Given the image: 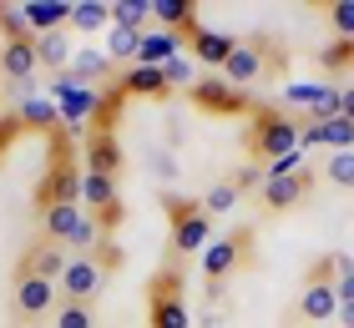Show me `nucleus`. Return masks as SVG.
I'll return each instance as SVG.
<instances>
[{"instance_id": "1", "label": "nucleus", "mask_w": 354, "mask_h": 328, "mask_svg": "<svg viewBox=\"0 0 354 328\" xmlns=\"http://www.w3.org/2000/svg\"><path fill=\"white\" fill-rule=\"evenodd\" d=\"M304 146V131L283 117V111H253V122H248V152L253 157H263V162H283V157H294Z\"/></svg>"}, {"instance_id": "2", "label": "nucleus", "mask_w": 354, "mask_h": 328, "mask_svg": "<svg viewBox=\"0 0 354 328\" xmlns=\"http://www.w3.org/2000/svg\"><path fill=\"white\" fill-rule=\"evenodd\" d=\"M167 218H172V253L187 258V253H203L207 248V212L203 202H183V197H167Z\"/></svg>"}, {"instance_id": "3", "label": "nucleus", "mask_w": 354, "mask_h": 328, "mask_svg": "<svg viewBox=\"0 0 354 328\" xmlns=\"http://www.w3.org/2000/svg\"><path fill=\"white\" fill-rule=\"evenodd\" d=\"M82 182H86V172L76 167V162H66V146L56 142V162H51V172H46L41 187H36L41 212L56 207V202H82Z\"/></svg>"}, {"instance_id": "4", "label": "nucleus", "mask_w": 354, "mask_h": 328, "mask_svg": "<svg viewBox=\"0 0 354 328\" xmlns=\"http://www.w3.org/2000/svg\"><path fill=\"white\" fill-rule=\"evenodd\" d=\"M56 283H51V278H41V273H30V268H21V273H15V318H21V323H41L46 313H56Z\"/></svg>"}, {"instance_id": "5", "label": "nucleus", "mask_w": 354, "mask_h": 328, "mask_svg": "<svg viewBox=\"0 0 354 328\" xmlns=\"http://www.w3.org/2000/svg\"><path fill=\"white\" fill-rule=\"evenodd\" d=\"M183 278L177 268L157 273L152 278V298H147V313H152V328H187V308H183Z\"/></svg>"}, {"instance_id": "6", "label": "nucleus", "mask_w": 354, "mask_h": 328, "mask_svg": "<svg viewBox=\"0 0 354 328\" xmlns=\"http://www.w3.org/2000/svg\"><path fill=\"white\" fill-rule=\"evenodd\" d=\"M248 248H253V233H248V227H233L228 238H218L213 248L203 253V283H223V278L243 262Z\"/></svg>"}, {"instance_id": "7", "label": "nucleus", "mask_w": 354, "mask_h": 328, "mask_svg": "<svg viewBox=\"0 0 354 328\" xmlns=\"http://www.w3.org/2000/svg\"><path fill=\"white\" fill-rule=\"evenodd\" d=\"M102 278H106V268L96 262V253H86V258H71L66 262V273H61V298L66 303H91L96 293H102Z\"/></svg>"}, {"instance_id": "8", "label": "nucleus", "mask_w": 354, "mask_h": 328, "mask_svg": "<svg viewBox=\"0 0 354 328\" xmlns=\"http://www.w3.org/2000/svg\"><path fill=\"white\" fill-rule=\"evenodd\" d=\"M299 318L304 323H334L339 318V288H334V278H314L309 273V283L299 293Z\"/></svg>"}, {"instance_id": "9", "label": "nucleus", "mask_w": 354, "mask_h": 328, "mask_svg": "<svg viewBox=\"0 0 354 328\" xmlns=\"http://www.w3.org/2000/svg\"><path fill=\"white\" fill-rule=\"evenodd\" d=\"M192 102H198L203 111H213V117H233V111H243V91L228 86L223 76H198Z\"/></svg>"}, {"instance_id": "10", "label": "nucleus", "mask_w": 354, "mask_h": 328, "mask_svg": "<svg viewBox=\"0 0 354 328\" xmlns=\"http://www.w3.org/2000/svg\"><path fill=\"white\" fill-rule=\"evenodd\" d=\"M183 46L187 36L183 30H142V51H137V66H172V61H183Z\"/></svg>"}, {"instance_id": "11", "label": "nucleus", "mask_w": 354, "mask_h": 328, "mask_svg": "<svg viewBox=\"0 0 354 328\" xmlns=\"http://www.w3.org/2000/svg\"><path fill=\"white\" fill-rule=\"evenodd\" d=\"M86 172H96V177H117L122 172V146H117V137H111L106 126H96L86 137Z\"/></svg>"}, {"instance_id": "12", "label": "nucleus", "mask_w": 354, "mask_h": 328, "mask_svg": "<svg viewBox=\"0 0 354 328\" xmlns=\"http://www.w3.org/2000/svg\"><path fill=\"white\" fill-rule=\"evenodd\" d=\"M309 182H314L309 167L294 172V177H268V182H263V207H268V212H288L304 192H309Z\"/></svg>"}, {"instance_id": "13", "label": "nucleus", "mask_w": 354, "mask_h": 328, "mask_svg": "<svg viewBox=\"0 0 354 328\" xmlns=\"http://www.w3.org/2000/svg\"><path fill=\"white\" fill-rule=\"evenodd\" d=\"M36 71H41L36 41H6V46H0V76H6V81H30Z\"/></svg>"}, {"instance_id": "14", "label": "nucleus", "mask_w": 354, "mask_h": 328, "mask_svg": "<svg viewBox=\"0 0 354 328\" xmlns=\"http://www.w3.org/2000/svg\"><path fill=\"white\" fill-rule=\"evenodd\" d=\"M187 46H192V56H198L203 66H218V71H223L238 41L233 36H218V30H207V26H192L187 30Z\"/></svg>"}, {"instance_id": "15", "label": "nucleus", "mask_w": 354, "mask_h": 328, "mask_svg": "<svg viewBox=\"0 0 354 328\" xmlns=\"http://www.w3.org/2000/svg\"><path fill=\"white\" fill-rule=\"evenodd\" d=\"M21 15H26L30 36H51V30H66L71 6L66 0H30V6H21Z\"/></svg>"}, {"instance_id": "16", "label": "nucleus", "mask_w": 354, "mask_h": 328, "mask_svg": "<svg viewBox=\"0 0 354 328\" xmlns=\"http://www.w3.org/2000/svg\"><path fill=\"white\" fill-rule=\"evenodd\" d=\"M86 222V207L82 202H56V207H46V242H61V248H71V238H76V227Z\"/></svg>"}, {"instance_id": "17", "label": "nucleus", "mask_w": 354, "mask_h": 328, "mask_svg": "<svg viewBox=\"0 0 354 328\" xmlns=\"http://www.w3.org/2000/svg\"><path fill=\"white\" fill-rule=\"evenodd\" d=\"M259 76H263V51L238 41L233 56H228V66H223V81H228V86H253Z\"/></svg>"}, {"instance_id": "18", "label": "nucleus", "mask_w": 354, "mask_h": 328, "mask_svg": "<svg viewBox=\"0 0 354 328\" xmlns=\"http://www.w3.org/2000/svg\"><path fill=\"white\" fill-rule=\"evenodd\" d=\"M66 262H71V253L61 248V242H36L26 258H21V268H30V273H41V278H51V283H61V273H66Z\"/></svg>"}, {"instance_id": "19", "label": "nucleus", "mask_w": 354, "mask_h": 328, "mask_svg": "<svg viewBox=\"0 0 354 328\" xmlns=\"http://www.w3.org/2000/svg\"><path fill=\"white\" fill-rule=\"evenodd\" d=\"M304 146H329V152H354V122L334 117V122H319L304 131Z\"/></svg>"}, {"instance_id": "20", "label": "nucleus", "mask_w": 354, "mask_h": 328, "mask_svg": "<svg viewBox=\"0 0 354 328\" xmlns=\"http://www.w3.org/2000/svg\"><path fill=\"white\" fill-rule=\"evenodd\" d=\"M117 91L122 96H162L167 91V71H157V66H127Z\"/></svg>"}, {"instance_id": "21", "label": "nucleus", "mask_w": 354, "mask_h": 328, "mask_svg": "<svg viewBox=\"0 0 354 328\" xmlns=\"http://www.w3.org/2000/svg\"><path fill=\"white\" fill-rule=\"evenodd\" d=\"M36 56L46 71H71V41H66V30H51V36H36Z\"/></svg>"}, {"instance_id": "22", "label": "nucleus", "mask_w": 354, "mask_h": 328, "mask_svg": "<svg viewBox=\"0 0 354 328\" xmlns=\"http://www.w3.org/2000/svg\"><path fill=\"white\" fill-rule=\"evenodd\" d=\"M71 81H82V86H86V81H106L111 76V56L106 51H91V46H82V51H76L71 56V71H66Z\"/></svg>"}, {"instance_id": "23", "label": "nucleus", "mask_w": 354, "mask_h": 328, "mask_svg": "<svg viewBox=\"0 0 354 328\" xmlns=\"http://www.w3.org/2000/svg\"><path fill=\"white\" fill-rule=\"evenodd\" d=\"M71 30H82V36H96V30L111 26V6H102V0H76L71 6Z\"/></svg>"}, {"instance_id": "24", "label": "nucleus", "mask_w": 354, "mask_h": 328, "mask_svg": "<svg viewBox=\"0 0 354 328\" xmlns=\"http://www.w3.org/2000/svg\"><path fill=\"white\" fill-rule=\"evenodd\" d=\"M192 10H198L192 0H152V15L162 21V30H183V36L198 26V15H192Z\"/></svg>"}, {"instance_id": "25", "label": "nucleus", "mask_w": 354, "mask_h": 328, "mask_svg": "<svg viewBox=\"0 0 354 328\" xmlns=\"http://www.w3.org/2000/svg\"><path fill=\"white\" fill-rule=\"evenodd\" d=\"M147 15H152V0H117V6H111V26L142 36V21H147Z\"/></svg>"}, {"instance_id": "26", "label": "nucleus", "mask_w": 354, "mask_h": 328, "mask_svg": "<svg viewBox=\"0 0 354 328\" xmlns=\"http://www.w3.org/2000/svg\"><path fill=\"white\" fill-rule=\"evenodd\" d=\"M238 197H243V192H238V182H233V177H223L218 187H207V197H203V212H207V218H218V212H233V202H238Z\"/></svg>"}, {"instance_id": "27", "label": "nucleus", "mask_w": 354, "mask_h": 328, "mask_svg": "<svg viewBox=\"0 0 354 328\" xmlns=\"http://www.w3.org/2000/svg\"><path fill=\"white\" fill-rule=\"evenodd\" d=\"M137 51H142V36H137V30H122V26H111L106 56H111V61H132V66H137Z\"/></svg>"}, {"instance_id": "28", "label": "nucleus", "mask_w": 354, "mask_h": 328, "mask_svg": "<svg viewBox=\"0 0 354 328\" xmlns=\"http://www.w3.org/2000/svg\"><path fill=\"white\" fill-rule=\"evenodd\" d=\"M324 177H329L334 187L354 192V152H329V162H324Z\"/></svg>"}, {"instance_id": "29", "label": "nucleus", "mask_w": 354, "mask_h": 328, "mask_svg": "<svg viewBox=\"0 0 354 328\" xmlns=\"http://www.w3.org/2000/svg\"><path fill=\"white\" fill-rule=\"evenodd\" d=\"M56 328H96V313H91V303H66L61 298V308H56Z\"/></svg>"}, {"instance_id": "30", "label": "nucleus", "mask_w": 354, "mask_h": 328, "mask_svg": "<svg viewBox=\"0 0 354 328\" xmlns=\"http://www.w3.org/2000/svg\"><path fill=\"white\" fill-rule=\"evenodd\" d=\"M0 36H6V41H36L30 26H26V15H21V6H15V10L0 6Z\"/></svg>"}, {"instance_id": "31", "label": "nucleus", "mask_w": 354, "mask_h": 328, "mask_svg": "<svg viewBox=\"0 0 354 328\" xmlns=\"http://www.w3.org/2000/svg\"><path fill=\"white\" fill-rule=\"evenodd\" d=\"M319 66H324V71H344V66H354V41L334 36V46H329L324 56H319Z\"/></svg>"}, {"instance_id": "32", "label": "nucleus", "mask_w": 354, "mask_h": 328, "mask_svg": "<svg viewBox=\"0 0 354 328\" xmlns=\"http://www.w3.org/2000/svg\"><path fill=\"white\" fill-rule=\"evenodd\" d=\"M329 26H334V36L354 41V0H334L329 6Z\"/></svg>"}, {"instance_id": "33", "label": "nucleus", "mask_w": 354, "mask_h": 328, "mask_svg": "<svg viewBox=\"0 0 354 328\" xmlns=\"http://www.w3.org/2000/svg\"><path fill=\"white\" fill-rule=\"evenodd\" d=\"M324 96H329V86H288V91H283V102H288V106H309V111H314L319 102H324Z\"/></svg>"}, {"instance_id": "34", "label": "nucleus", "mask_w": 354, "mask_h": 328, "mask_svg": "<svg viewBox=\"0 0 354 328\" xmlns=\"http://www.w3.org/2000/svg\"><path fill=\"white\" fill-rule=\"evenodd\" d=\"M21 122H26V126H51V122H56V106H51V102H26V106H21Z\"/></svg>"}, {"instance_id": "35", "label": "nucleus", "mask_w": 354, "mask_h": 328, "mask_svg": "<svg viewBox=\"0 0 354 328\" xmlns=\"http://www.w3.org/2000/svg\"><path fill=\"white\" fill-rule=\"evenodd\" d=\"M162 71H167V86H198V81H192V66L187 61H172V66H162Z\"/></svg>"}, {"instance_id": "36", "label": "nucleus", "mask_w": 354, "mask_h": 328, "mask_svg": "<svg viewBox=\"0 0 354 328\" xmlns=\"http://www.w3.org/2000/svg\"><path fill=\"white\" fill-rule=\"evenodd\" d=\"M152 167H157V177H167V182H172V177H183V172H177V157H172V152H157Z\"/></svg>"}, {"instance_id": "37", "label": "nucleus", "mask_w": 354, "mask_h": 328, "mask_svg": "<svg viewBox=\"0 0 354 328\" xmlns=\"http://www.w3.org/2000/svg\"><path fill=\"white\" fill-rule=\"evenodd\" d=\"M334 288H339V303H354V273H339Z\"/></svg>"}, {"instance_id": "38", "label": "nucleus", "mask_w": 354, "mask_h": 328, "mask_svg": "<svg viewBox=\"0 0 354 328\" xmlns=\"http://www.w3.org/2000/svg\"><path fill=\"white\" fill-rule=\"evenodd\" d=\"M339 117H344V122H354V86H344V91H339Z\"/></svg>"}, {"instance_id": "39", "label": "nucleus", "mask_w": 354, "mask_h": 328, "mask_svg": "<svg viewBox=\"0 0 354 328\" xmlns=\"http://www.w3.org/2000/svg\"><path fill=\"white\" fill-rule=\"evenodd\" d=\"M334 323H344V328H354V303H339V318Z\"/></svg>"}, {"instance_id": "40", "label": "nucleus", "mask_w": 354, "mask_h": 328, "mask_svg": "<svg viewBox=\"0 0 354 328\" xmlns=\"http://www.w3.org/2000/svg\"><path fill=\"white\" fill-rule=\"evenodd\" d=\"M198 328H223V318H218V313H203V323H198Z\"/></svg>"}]
</instances>
